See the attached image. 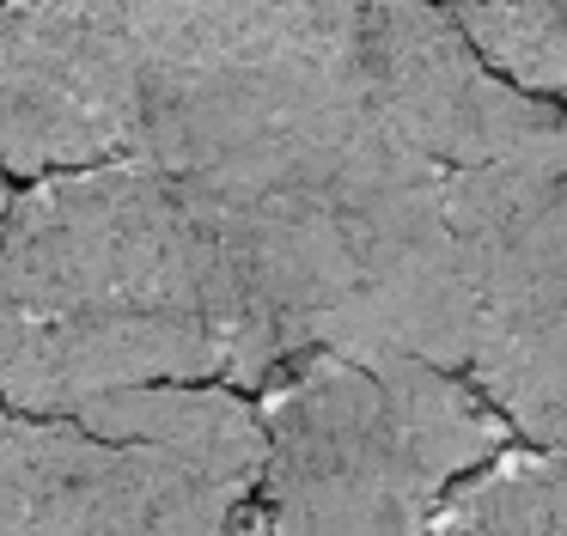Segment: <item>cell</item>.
I'll list each match as a JSON object with an SVG mask.
<instances>
[{"label": "cell", "instance_id": "cell-9", "mask_svg": "<svg viewBox=\"0 0 567 536\" xmlns=\"http://www.w3.org/2000/svg\"><path fill=\"white\" fill-rule=\"evenodd\" d=\"M445 12L513 85L567 97V0H445Z\"/></svg>", "mask_w": 567, "mask_h": 536}, {"label": "cell", "instance_id": "cell-8", "mask_svg": "<svg viewBox=\"0 0 567 536\" xmlns=\"http://www.w3.org/2000/svg\"><path fill=\"white\" fill-rule=\"evenodd\" d=\"M464 372L525 445L567 451V317L476 329Z\"/></svg>", "mask_w": 567, "mask_h": 536}, {"label": "cell", "instance_id": "cell-1", "mask_svg": "<svg viewBox=\"0 0 567 536\" xmlns=\"http://www.w3.org/2000/svg\"><path fill=\"white\" fill-rule=\"evenodd\" d=\"M226 384L214 262L147 158L55 171L13 195L0 244V396L31 414L135 384Z\"/></svg>", "mask_w": 567, "mask_h": 536}, {"label": "cell", "instance_id": "cell-5", "mask_svg": "<svg viewBox=\"0 0 567 536\" xmlns=\"http://www.w3.org/2000/svg\"><path fill=\"white\" fill-rule=\"evenodd\" d=\"M147 80L141 61L62 0L0 7V165L55 177L135 158Z\"/></svg>", "mask_w": 567, "mask_h": 536}, {"label": "cell", "instance_id": "cell-12", "mask_svg": "<svg viewBox=\"0 0 567 536\" xmlns=\"http://www.w3.org/2000/svg\"><path fill=\"white\" fill-rule=\"evenodd\" d=\"M0 7H7V0H0Z\"/></svg>", "mask_w": 567, "mask_h": 536}, {"label": "cell", "instance_id": "cell-4", "mask_svg": "<svg viewBox=\"0 0 567 536\" xmlns=\"http://www.w3.org/2000/svg\"><path fill=\"white\" fill-rule=\"evenodd\" d=\"M354 73L372 116L440 171L506 158L567 122V110L488 68L440 0H360Z\"/></svg>", "mask_w": 567, "mask_h": 536}, {"label": "cell", "instance_id": "cell-11", "mask_svg": "<svg viewBox=\"0 0 567 536\" xmlns=\"http://www.w3.org/2000/svg\"><path fill=\"white\" fill-rule=\"evenodd\" d=\"M561 110H567V97H561Z\"/></svg>", "mask_w": 567, "mask_h": 536}, {"label": "cell", "instance_id": "cell-6", "mask_svg": "<svg viewBox=\"0 0 567 536\" xmlns=\"http://www.w3.org/2000/svg\"><path fill=\"white\" fill-rule=\"evenodd\" d=\"M141 61V80L245 55L311 19H336L354 0H62Z\"/></svg>", "mask_w": 567, "mask_h": 536}, {"label": "cell", "instance_id": "cell-7", "mask_svg": "<svg viewBox=\"0 0 567 536\" xmlns=\"http://www.w3.org/2000/svg\"><path fill=\"white\" fill-rule=\"evenodd\" d=\"M421 536H567V451L513 439L440 499Z\"/></svg>", "mask_w": 567, "mask_h": 536}, {"label": "cell", "instance_id": "cell-10", "mask_svg": "<svg viewBox=\"0 0 567 536\" xmlns=\"http://www.w3.org/2000/svg\"><path fill=\"white\" fill-rule=\"evenodd\" d=\"M7 214H13V189H7V165H0V244H7Z\"/></svg>", "mask_w": 567, "mask_h": 536}, {"label": "cell", "instance_id": "cell-2", "mask_svg": "<svg viewBox=\"0 0 567 536\" xmlns=\"http://www.w3.org/2000/svg\"><path fill=\"white\" fill-rule=\"evenodd\" d=\"M269 426L238 384H135L31 414L0 396V536H269Z\"/></svg>", "mask_w": 567, "mask_h": 536}, {"label": "cell", "instance_id": "cell-3", "mask_svg": "<svg viewBox=\"0 0 567 536\" xmlns=\"http://www.w3.org/2000/svg\"><path fill=\"white\" fill-rule=\"evenodd\" d=\"M269 536H421L440 499L513 445V421L421 353L293 360L262 390Z\"/></svg>", "mask_w": 567, "mask_h": 536}]
</instances>
